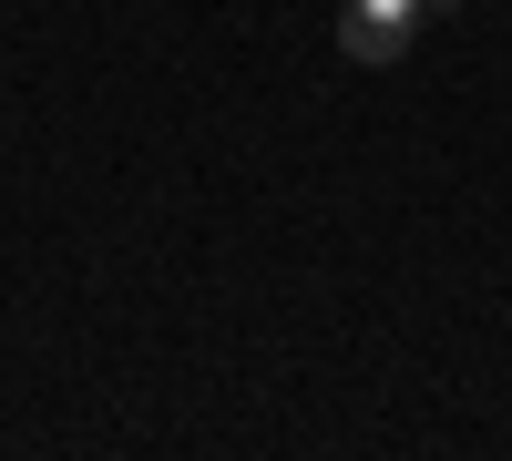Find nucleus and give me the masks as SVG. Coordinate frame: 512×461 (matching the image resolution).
<instances>
[{
    "label": "nucleus",
    "mask_w": 512,
    "mask_h": 461,
    "mask_svg": "<svg viewBox=\"0 0 512 461\" xmlns=\"http://www.w3.org/2000/svg\"><path fill=\"white\" fill-rule=\"evenodd\" d=\"M420 11H431V0H349V11H338V52L369 62V72H390L420 41Z\"/></svg>",
    "instance_id": "1"
},
{
    "label": "nucleus",
    "mask_w": 512,
    "mask_h": 461,
    "mask_svg": "<svg viewBox=\"0 0 512 461\" xmlns=\"http://www.w3.org/2000/svg\"><path fill=\"white\" fill-rule=\"evenodd\" d=\"M431 11H461V0H431Z\"/></svg>",
    "instance_id": "2"
}]
</instances>
